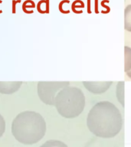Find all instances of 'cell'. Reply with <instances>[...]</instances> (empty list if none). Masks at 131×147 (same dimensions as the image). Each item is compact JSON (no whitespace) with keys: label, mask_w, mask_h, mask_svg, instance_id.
<instances>
[{"label":"cell","mask_w":131,"mask_h":147,"mask_svg":"<svg viewBox=\"0 0 131 147\" xmlns=\"http://www.w3.org/2000/svg\"><path fill=\"white\" fill-rule=\"evenodd\" d=\"M126 75H127V77H128L129 78H130V79H131V69L129 71L126 72Z\"/></svg>","instance_id":"12"},{"label":"cell","mask_w":131,"mask_h":147,"mask_svg":"<svg viewBox=\"0 0 131 147\" xmlns=\"http://www.w3.org/2000/svg\"><path fill=\"white\" fill-rule=\"evenodd\" d=\"M124 28L131 32V4L128 5L124 9Z\"/></svg>","instance_id":"7"},{"label":"cell","mask_w":131,"mask_h":147,"mask_svg":"<svg viewBox=\"0 0 131 147\" xmlns=\"http://www.w3.org/2000/svg\"><path fill=\"white\" fill-rule=\"evenodd\" d=\"M112 81H84L85 89L93 94H103L107 92L112 85Z\"/></svg>","instance_id":"5"},{"label":"cell","mask_w":131,"mask_h":147,"mask_svg":"<svg viewBox=\"0 0 131 147\" xmlns=\"http://www.w3.org/2000/svg\"><path fill=\"white\" fill-rule=\"evenodd\" d=\"M5 131V121L2 115L0 114V138L2 137Z\"/></svg>","instance_id":"11"},{"label":"cell","mask_w":131,"mask_h":147,"mask_svg":"<svg viewBox=\"0 0 131 147\" xmlns=\"http://www.w3.org/2000/svg\"><path fill=\"white\" fill-rule=\"evenodd\" d=\"M70 85L68 81H39L37 92L40 100L46 105L54 106L55 96L64 87Z\"/></svg>","instance_id":"4"},{"label":"cell","mask_w":131,"mask_h":147,"mask_svg":"<svg viewBox=\"0 0 131 147\" xmlns=\"http://www.w3.org/2000/svg\"><path fill=\"white\" fill-rule=\"evenodd\" d=\"M40 147H68V146L60 140H51L46 141Z\"/></svg>","instance_id":"10"},{"label":"cell","mask_w":131,"mask_h":147,"mask_svg":"<svg viewBox=\"0 0 131 147\" xmlns=\"http://www.w3.org/2000/svg\"><path fill=\"white\" fill-rule=\"evenodd\" d=\"M22 85V81H0V94H15L20 89Z\"/></svg>","instance_id":"6"},{"label":"cell","mask_w":131,"mask_h":147,"mask_svg":"<svg viewBox=\"0 0 131 147\" xmlns=\"http://www.w3.org/2000/svg\"><path fill=\"white\" fill-rule=\"evenodd\" d=\"M116 96L118 102L122 105L124 106V82L120 81L117 83V88H116Z\"/></svg>","instance_id":"9"},{"label":"cell","mask_w":131,"mask_h":147,"mask_svg":"<svg viewBox=\"0 0 131 147\" xmlns=\"http://www.w3.org/2000/svg\"><path fill=\"white\" fill-rule=\"evenodd\" d=\"M131 69V48L124 47V71L127 72Z\"/></svg>","instance_id":"8"},{"label":"cell","mask_w":131,"mask_h":147,"mask_svg":"<svg viewBox=\"0 0 131 147\" xmlns=\"http://www.w3.org/2000/svg\"><path fill=\"white\" fill-rule=\"evenodd\" d=\"M87 126L92 134L103 139L115 137L123 128V117L120 110L110 101H99L87 114Z\"/></svg>","instance_id":"1"},{"label":"cell","mask_w":131,"mask_h":147,"mask_svg":"<svg viewBox=\"0 0 131 147\" xmlns=\"http://www.w3.org/2000/svg\"><path fill=\"white\" fill-rule=\"evenodd\" d=\"M46 133V122L40 113L25 110L18 113L11 123V133L18 142L33 145L39 142Z\"/></svg>","instance_id":"2"},{"label":"cell","mask_w":131,"mask_h":147,"mask_svg":"<svg viewBox=\"0 0 131 147\" xmlns=\"http://www.w3.org/2000/svg\"><path fill=\"white\" fill-rule=\"evenodd\" d=\"M85 103L86 100L82 90L78 87L69 85L57 93L54 106L62 117L74 119L82 113Z\"/></svg>","instance_id":"3"}]
</instances>
